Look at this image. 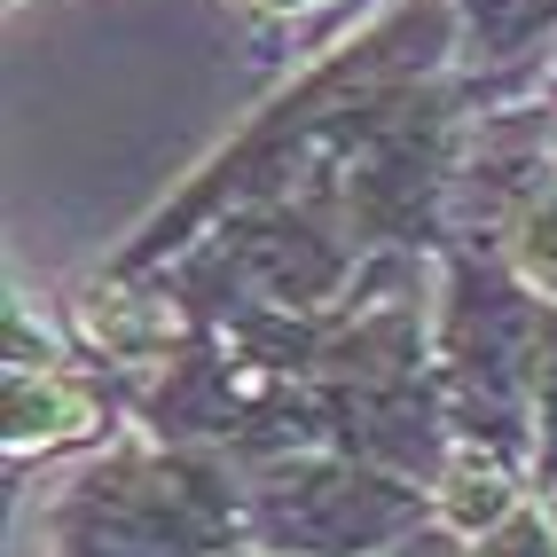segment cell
I'll return each instance as SVG.
<instances>
[{"label": "cell", "instance_id": "cell-1", "mask_svg": "<svg viewBox=\"0 0 557 557\" xmlns=\"http://www.w3.org/2000/svg\"><path fill=\"white\" fill-rule=\"evenodd\" d=\"M9 417H16V440H63V432H87L95 408H87V393H71V385H55V377H40V385L16 377Z\"/></svg>", "mask_w": 557, "mask_h": 557}]
</instances>
